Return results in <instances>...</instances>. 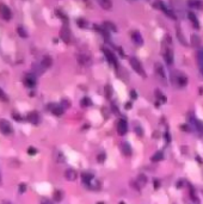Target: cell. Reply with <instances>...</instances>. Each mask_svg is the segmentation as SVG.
<instances>
[{
	"label": "cell",
	"instance_id": "obj_44",
	"mask_svg": "<svg viewBox=\"0 0 203 204\" xmlns=\"http://www.w3.org/2000/svg\"><path fill=\"white\" fill-rule=\"evenodd\" d=\"M153 184H154L155 189H158V187H159V180H154V183H153Z\"/></svg>",
	"mask_w": 203,
	"mask_h": 204
},
{
	"label": "cell",
	"instance_id": "obj_17",
	"mask_svg": "<svg viewBox=\"0 0 203 204\" xmlns=\"http://www.w3.org/2000/svg\"><path fill=\"white\" fill-rule=\"evenodd\" d=\"M188 4H189V6L190 7H193V9H196V10H201L203 7V4L201 0H189L188 1Z\"/></svg>",
	"mask_w": 203,
	"mask_h": 204
},
{
	"label": "cell",
	"instance_id": "obj_9",
	"mask_svg": "<svg viewBox=\"0 0 203 204\" xmlns=\"http://www.w3.org/2000/svg\"><path fill=\"white\" fill-rule=\"evenodd\" d=\"M127 130H128V125H127L126 119H120L118 123H117V133L122 136V135L127 133Z\"/></svg>",
	"mask_w": 203,
	"mask_h": 204
},
{
	"label": "cell",
	"instance_id": "obj_18",
	"mask_svg": "<svg viewBox=\"0 0 203 204\" xmlns=\"http://www.w3.org/2000/svg\"><path fill=\"white\" fill-rule=\"evenodd\" d=\"M154 67H155V71H157L158 75H159L160 78L165 79V78H166V74H165V71H164V67H163V65H161V63H159V62H157Z\"/></svg>",
	"mask_w": 203,
	"mask_h": 204
},
{
	"label": "cell",
	"instance_id": "obj_24",
	"mask_svg": "<svg viewBox=\"0 0 203 204\" xmlns=\"http://www.w3.org/2000/svg\"><path fill=\"white\" fill-rule=\"evenodd\" d=\"M28 121L30 122V123H32V124H37L38 121H39L37 112H30V114L28 115Z\"/></svg>",
	"mask_w": 203,
	"mask_h": 204
},
{
	"label": "cell",
	"instance_id": "obj_19",
	"mask_svg": "<svg viewBox=\"0 0 203 204\" xmlns=\"http://www.w3.org/2000/svg\"><path fill=\"white\" fill-rule=\"evenodd\" d=\"M50 110H52V112L54 114L55 116H61L64 114V107L61 106V105H52L50 106Z\"/></svg>",
	"mask_w": 203,
	"mask_h": 204
},
{
	"label": "cell",
	"instance_id": "obj_36",
	"mask_svg": "<svg viewBox=\"0 0 203 204\" xmlns=\"http://www.w3.org/2000/svg\"><path fill=\"white\" fill-rule=\"evenodd\" d=\"M7 99H9V98L6 96V93L0 89V100H1V102H7Z\"/></svg>",
	"mask_w": 203,
	"mask_h": 204
},
{
	"label": "cell",
	"instance_id": "obj_40",
	"mask_svg": "<svg viewBox=\"0 0 203 204\" xmlns=\"http://www.w3.org/2000/svg\"><path fill=\"white\" fill-rule=\"evenodd\" d=\"M25 190H27V185H25V184H20V185H19V192H20V194H24Z\"/></svg>",
	"mask_w": 203,
	"mask_h": 204
},
{
	"label": "cell",
	"instance_id": "obj_20",
	"mask_svg": "<svg viewBox=\"0 0 203 204\" xmlns=\"http://www.w3.org/2000/svg\"><path fill=\"white\" fill-rule=\"evenodd\" d=\"M86 186L89 187V189H91V190H99V189H101V183H99L96 178H93L92 180H91Z\"/></svg>",
	"mask_w": 203,
	"mask_h": 204
},
{
	"label": "cell",
	"instance_id": "obj_22",
	"mask_svg": "<svg viewBox=\"0 0 203 204\" xmlns=\"http://www.w3.org/2000/svg\"><path fill=\"white\" fill-rule=\"evenodd\" d=\"M97 1L104 10H110L112 7V1L111 0H97Z\"/></svg>",
	"mask_w": 203,
	"mask_h": 204
},
{
	"label": "cell",
	"instance_id": "obj_45",
	"mask_svg": "<svg viewBox=\"0 0 203 204\" xmlns=\"http://www.w3.org/2000/svg\"><path fill=\"white\" fill-rule=\"evenodd\" d=\"M112 110H114L115 112H118V109H117V107H115V105H114V104H112Z\"/></svg>",
	"mask_w": 203,
	"mask_h": 204
},
{
	"label": "cell",
	"instance_id": "obj_33",
	"mask_svg": "<svg viewBox=\"0 0 203 204\" xmlns=\"http://www.w3.org/2000/svg\"><path fill=\"white\" fill-rule=\"evenodd\" d=\"M104 91H105V97L110 99V98L112 97V87H111L110 85H106Z\"/></svg>",
	"mask_w": 203,
	"mask_h": 204
},
{
	"label": "cell",
	"instance_id": "obj_32",
	"mask_svg": "<svg viewBox=\"0 0 203 204\" xmlns=\"http://www.w3.org/2000/svg\"><path fill=\"white\" fill-rule=\"evenodd\" d=\"M154 94H155V97H157L158 99L160 100V102H164V103L166 102V97H165V96H164V94H163V93H161V92H160L159 90H155Z\"/></svg>",
	"mask_w": 203,
	"mask_h": 204
},
{
	"label": "cell",
	"instance_id": "obj_4",
	"mask_svg": "<svg viewBox=\"0 0 203 204\" xmlns=\"http://www.w3.org/2000/svg\"><path fill=\"white\" fill-rule=\"evenodd\" d=\"M0 131L4 135H11L13 133V128L9 121L6 119H0Z\"/></svg>",
	"mask_w": 203,
	"mask_h": 204
},
{
	"label": "cell",
	"instance_id": "obj_15",
	"mask_svg": "<svg viewBox=\"0 0 203 204\" xmlns=\"http://www.w3.org/2000/svg\"><path fill=\"white\" fill-rule=\"evenodd\" d=\"M121 149H122V153L124 154V155H127V156H130L131 155V147L129 146V143L128 142H122L121 143Z\"/></svg>",
	"mask_w": 203,
	"mask_h": 204
},
{
	"label": "cell",
	"instance_id": "obj_13",
	"mask_svg": "<svg viewBox=\"0 0 203 204\" xmlns=\"http://www.w3.org/2000/svg\"><path fill=\"white\" fill-rule=\"evenodd\" d=\"M188 17H189V19H190L193 27H194L196 30H200V22H198V19H197V17H196V15L193 13V12H188Z\"/></svg>",
	"mask_w": 203,
	"mask_h": 204
},
{
	"label": "cell",
	"instance_id": "obj_34",
	"mask_svg": "<svg viewBox=\"0 0 203 204\" xmlns=\"http://www.w3.org/2000/svg\"><path fill=\"white\" fill-rule=\"evenodd\" d=\"M62 197H64V194H62L61 191H59V190H57V191L54 192V199H55L56 202H60V201L62 199Z\"/></svg>",
	"mask_w": 203,
	"mask_h": 204
},
{
	"label": "cell",
	"instance_id": "obj_29",
	"mask_svg": "<svg viewBox=\"0 0 203 204\" xmlns=\"http://www.w3.org/2000/svg\"><path fill=\"white\" fill-rule=\"evenodd\" d=\"M177 37H178V40H179V42H180L182 44L186 45V41H185L184 36L182 35V31H180L179 27H177Z\"/></svg>",
	"mask_w": 203,
	"mask_h": 204
},
{
	"label": "cell",
	"instance_id": "obj_39",
	"mask_svg": "<svg viewBox=\"0 0 203 204\" xmlns=\"http://www.w3.org/2000/svg\"><path fill=\"white\" fill-rule=\"evenodd\" d=\"M78 25L81 27H85L87 24H86V22H85L84 19H78Z\"/></svg>",
	"mask_w": 203,
	"mask_h": 204
},
{
	"label": "cell",
	"instance_id": "obj_16",
	"mask_svg": "<svg viewBox=\"0 0 203 204\" xmlns=\"http://www.w3.org/2000/svg\"><path fill=\"white\" fill-rule=\"evenodd\" d=\"M52 65H53V59H52L50 56L46 55V56L42 59V62H41V66H42V68H43V69H47V68L52 67Z\"/></svg>",
	"mask_w": 203,
	"mask_h": 204
},
{
	"label": "cell",
	"instance_id": "obj_48",
	"mask_svg": "<svg viewBox=\"0 0 203 204\" xmlns=\"http://www.w3.org/2000/svg\"><path fill=\"white\" fill-rule=\"evenodd\" d=\"M0 180H1V176H0Z\"/></svg>",
	"mask_w": 203,
	"mask_h": 204
},
{
	"label": "cell",
	"instance_id": "obj_3",
	"mask_svg": "<svg viewBox=\"0 0 203 204\" xmlns=\"http://www.w3.org/2000/svg\"><path fill=\"white\" fill-rule=\"evenodd\" d=\"M153 6H155L157 9H159V10H161L165 15H166L167 17H170L171 19H173V20H176L177 19V17H176V15L171 11L170 9H167V6L163 2V1H160V0H157V2L153 5Z\"/></svg>",
	"mask_w": 203,
	"mask_h": 204
},
{
	"label": "cell",
	"instance_id": "obj_31",
	"mask_svg": "<svg viewBox=\"0 0 203 204\" xmlns=\"http://www.w3.org/2000/svg\"><path fill=\"white\" fill-rule=\"evenodd\" d=\"M17 32H18V35L22 37V38H27L28 37V34H27V31H25V29L23 27H17Z\"/></svg>",
	"mask_w": 203,
	"mask_h": 204
},
{
	"label": "cell",
	"instance_id": "obj_49",
	"mask_svg": "<svg viewBox=\"0 0 203 204\" xmlns=\"http://www.w3.org/2000/svg\"><path fill=\"white\" fill-rule=\"evenodd\" d=\"M130 1H134V0H130Z\"/></svg>",
	"mask_w": 203,
	"mask_h": 204
},
{
	"label": "cell",
	"instance_id": "obj_5",
	"mask_svg": "<svg viewBox=\"0 0 203 204\" xmlns=\"http://www.w3.org/2000/svg\"><path fill=\"white\" fill-rule=\"evenodd\" d=\"M11 17H12V12L9 6H6L5 4H0V18L4 20H10Z\"/></svg>",
	"mask_w": 203,
	"mask_h": 204
},
{
	"label": "cell",
	"instance_id": "obj_47",
	"mask_svg": "<svg viewBox=\"0 0 203 204\" xmlns=\"http://www.w3.org/2000/svg\"><path fill=\"white\" fill-rule=\"evenodd\" d=\"M120 204H124V203H123V202H121V203H120Z\"/></svg>",
	"mask_w": 203,
	"mask_h": 204
},
{
	"label": "cell",
	"instance_id": "obj_27",
	"mask_svg": "<svg viewBox=\"0 0 203 204\" xmlns=\"http://www.w3.org/2000/svg\"><path fill=\"white\" fill-rule=\"evenodd\" d=\"M164 159V154H163V152H157L153 156H152V161L153 162H158V161H161V160Z\"/></svg>",
	"mask_w": 203,
	"mask_h": 204
},
{
	"label": "cell",
	"instance_id": "obj_23",
	"mask_svg": "<svg viewBox=\"0 0 203 204\" xmlns=\"http://www.w3.org/2000/svg\"><path fill=\"white\" fill-rule=\"evenodd\" d=\"M93 174H91V173H89V172H84L83 174H81V179H83V183L85 184V185H87L91 180L93 179Z\"/></svg>",
	"mask_w": 203,
	"mask_h": 204
},
{
	"label": "cell",
	"instance_id": "obj_43",
	"mask_svg": "<svg viewBox=\"0 0 203 204\" xmlns=\"http://www.w3.org/2000/svg\"><path fill=\"white\" fill-rule=\"evenodd\" d=\"M135 130L138 131V135H140V136L142 135V129H141L140 127H136V128H135Z\"/></svg>",
	"mask_w": 203,
	"mask_h": 204
},
{
	"label": "cell",
	"instance_id": "obj_26",
	"mask_svg": "<svg viewBox=\"0 0 203 204\" xmlns=\"http://www.w3.org/2000/svg\"><path fill=\"white\" fill-rule=\"evenodd\" d=\"M191 44L194 45V47H196V48H198L201 45V38H200V36L197 35L191 36Z\"/></svg>",
	"mask_w": 203,
	"mask_h": 204
},
{
	"label": "cell",
	"instance_id": "obj_37",
	"mask_svg": "<svg viewBox=\"0 0 203 204\" xmlns=\"http://www.w3.org/2000/svg\"><path fill=\"white\" fill-rule=\"evenodd\" d=\"M90 104H91V102H90V99H87V98H84L83 100H81V105H83V106H90Z\"/></svg>",
	"mask_w": 203,
	"mask_h": 204
},
{
	"label": "cell",
	"instance_id": "obj_25",
	"mask_svg": "<svg viewBox=\"0 0 203 204\" xmlns=\"http://www.w3.org/2000/svg\"><path fill=\"white\" fill-rule=\"evenodd\" d=\"M193 122H194V127L196 128V130L198 131V133L203 135V123L202 122H200V121H197V119H193Z\"/></svg>",
	"mask_w": 203,
	"mask_h": 204
},
{
	"label": "cell",
	"instance_id": "obj_8",
	"mask_svg": "<svg viewBox=\"0 0 203 204\" xmlns=\"http://www.w3.org/2000/svg\"><path fill=\"white\" fill-rule=\"evenodd\" d=\"M24 84H25V86H28V87H35L36 86V78H35V75L34 74H27L25 75V78H24Z\"/></svg>",
	"mask_w": 203,
	"mask_h": 204
},
{
	"label": "cell",
	"instance_id": "obj_12",
	"mask_svg": "<svg viewBox=\"0 0 203 204\" xmlns=\"http://www.w3.org/2000/svg\"><path fill=\"white\" fill-rule=\"evenodd\" d=\"M164 59H165L167 65H172L173 63V52L170 48L165 49V52H164Z\"/></svg>",
	"mask_w": 203,
	"mask_h": 204
},
{
	"label": "cell",
	"instance_id": "obj_50",
	"mask_svg": "<svg viewBox=\"0 0 203 204\" xmlns=\"http://www.w3.org/2000/svg\"><path fill=\"white\" fill-rule=\"evenodd\" d=\"M99 204H103V203H99Z\"/></svg>",
	"mask_w": 203,
	"mask_h": 204
},
{
	"label": "cell",
	"instance_id": "obj_46",
	"mask_svg": "<svg viewBox=\"0 0 203 204\" xmlns=\"http://www.w3.org/2000/svg\"><path fill=\"white\" fill-rule=\"evenodd\" d=\"M4 204H10L9 202H4Z\"/></svg>",
	"mask_w": 203,
	"mask_h": 204
},
{
	"label": "cell",
	"instance_id": "obj_6",
	"mask_svg": "<svg viewBox=\"0 0 203 204\" xmlns=\"http://www.w3.org/2000/svg\"><path fill=\"white\" fill-rule=\"evenodd\" d=\"M103 53H104L105 57L108 59V61H109L111 65H114V66H117V59H116L115 54L112 53L111 50L106 49V48H103Z\"/></svg>",
	"mask_w": 203,
	"mask_h": 204
},
{
	"label": "cell",
	"instance_id": "obj_41",
	"mask_svg": "<svg viewBox=\"0 0 203 204\" xmlns=\"http://www.w3.org/2000/svg\"><path fill=\"white\" fill-rule=\"evenodd\" d=\"M41 204H54L50 199H48V198H43L42 201H41Z\"/></svg>",
	"mask_w": 203,
	"mask_h": 204
},
{
	"label": "cell",
	"instance_id": "obj_1",
	"mask_svg": "<svg viewBox=\"0 0 203 204\" xmlns=\"http://www.w3.org/2000/svg\"><path fill=\"white\" fill-rule=\"evenodd\" d=\"M172 82H175L179 87H184L188 84V78L185 74L180 73V72H173L172 73Z\"/></svg>",
	"mask_w": 203,
	"mask_h": 204
},
{
	"label": "cell",
	"instance_id": "obj_30",
	"mask_svg": "<svg viewBox=\"0 0 203 204\" xmlns=\"http://www.w3.org/2000/svg\"><path fill=\"white\" fill-rule=\"evenodd\" d=\"M104 27H105L106 30H111V31H117V27H116V25H114L111 22H105V23H104Z\"/></svg>",
	"mask_w": 203,
	"mask_h": 204
},
{
	"label": "cell",
	"instance_id": "obj_2",
	"mask_svg": "<svg viewBox=\"0 0 203 204\" xmlns=\"http://www.w3.org/2000/svg\"><path fill=\"white\" fill-rule=\"evenodd\" d=\"M129 62H130V66L133 67V69L138 74H140L142 78H145V77H146V72H145V69H143V67H142L141 62L139 61L136 57L131 56V57L129 59Z\"/></svg>",
	"mask_w": 203,
	"mask_h": 204
},
{
	"label": "cell",
	"instance_id": "obj_14",
	"mask_svg": "<svg viewBox=\"0 0 203 204\" xmlns=\"http://www.w3.org/2000/svg\"><path fill=\"white\" fill-rule=\"evenodd\" d=\"M65 177H66L67 180H69V181H74V180L78 178V173H77L73 169H68L65 172Z\"/></svg>",
	"mask_w": 203,
	"mask_h": 204
},
{
	"label": "cell",
	"instance_id": "obj_21",
	"mask_svg": "<svg viewBox=\"0 0 203 204\" xmlns=\"http://www.w3.org/2000/svg\"><path fill=\"white\" fill-rule=\"evenodd\" d=\"M197 63H198L200 71L203 74V49H200L197 52Z\"/></svg>",
	"mask_w": 203,
	"mask_h": 204
},
{
	"label": "cell",
	"instance_id": "obj_28",
	"mask_svg": "<svg viewBox=\"0 0 203 204\" xmlns=\"http://www.w3.org/2000/svg\"><path fill=\"white\" fill-rule=\"evenodd\" d=\"M78 61H79L80 65L85 66V65H89V63H90V59H89L87 56H85V55H80V56L78 57Z\"/></svg>",
	"mask_w": 203,
	"mask_h": 204
},
{
	"label": "cell",
	"instance_id": "obj_38",
	"mask_svg": "<svg viewBox=\"0 0 203 204\" xmlns=\"http://www.w3.org/2000/svg\"><path fill=\"white\" fill-rule=\"evenodd\" d=\"M28 153H29V155H35V154L37 153L36 148H34V147H29V148H28Z\"/></svg>",
	"mask_w": 203,
	"mask_h": 204
},
{
	"label": "cell",
	"instance_id": "obj_42",
	"mask_svg": "<svg viewBox=\"0 0 203 204\" xmlns=\"http://www.w3.org/2000/svg\"><path fill=\"white\" fill-rule=\"evenodd\" d=\"M130 96H131L133 99H136V98H138V94H136V92H135V91H131V92H130Z\"/></svg>",
	"mask_w": 203,
	"mask_h": 204
},
{
	"label": "cell",
	"instance_id": "obj_10",
	"mask_svg": "<svg viewBox=\"0 0 203 204\" xmlns=\"http://www.w3.org/2000/svg\"><path fill=\"white\" fill-rule=\"evenodd\" d=\"M147 184V177L145 174H140L138 178H136V181H135V186L138 190H140L142 186H145Z\"/></svg>",
	"mask_w": 203,
	"mask_h": 204
},
{
	"label": "cell",
	"instance_id": "obj_7",
	"mask_svg": "<svg viewBox=\"0 0 203 204\" xmlns=\"http://www.w3.org/2000/svg\"><path fill=\"white\" fill-rule=\"evenodd\" d=\"M60 37L65 43H69L71 42V31H69V29L67 27H62L61 31H60Z\"/></svg>",
	"mask_w": 203,
	"mask_h": 204
},
{
	"label": "cell",
	"instance_id": "obj_11",
	"mask_svg": "<svg viewBox=\"0 0 203 204\" xmlns=\"http://www.w3.org/2000/svg\"><path fill=\"white\" fill-rule=\"evenodd\" d=\"M131 40H133V42L135 44L138 45H141L143 43V38H142V36H141V34L139 31H133L131 32Z\"/></svg>",
	"mask_w": 203,
	"mask_h": 204
},
{
	"label": "cell",
	"instance_id": "obj_35",
	"mask_svg": "<svg viewBox=\"0 0 203 204\" xmlns=\"http://www.w3.org/2000/svg\"><path fill=\"white\" fill-rule=\"evenodd\" d=\"M105 158H106V155H105V153H104V152H102V153H99V154L97 155V160H98L99 162H104Z\"/></svg>",
	"mask_w": 203,
	"mask_h": 204
}]
</instances>
